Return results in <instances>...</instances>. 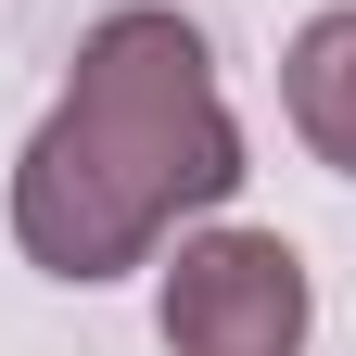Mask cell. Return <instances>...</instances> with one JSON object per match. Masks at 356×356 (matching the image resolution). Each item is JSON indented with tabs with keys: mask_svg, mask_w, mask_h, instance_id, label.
Instances as JSON below:
<instances>
[{
	"mask_svg": "<svg viewBox=\"0 0 356 356\" xmlns=\"http://www.w3.org/2000/svg\"><path fill=\"white\" fill-rule=\"evenodd\" d=\"M242 191V115L216 89V51L191 13L127 0L76 38L64 102L13 153V242L38 280H127L191 216Z\"/></svg>",
	"mask_w": 356,
	"mask_h": 356,
	"instance_id": "6da1fadb",
	"label": "cell"
},
{
	"mask_svg": "<svg viewBox=\"0 0 356 356\" xmlns=\"http://www.w3.org/2000/svg\"><path fill=\"white\" fill-rule=\"evenodd\" d=\"M153 331L165 356H305L318 280L280 229H178V254L153 267Z\"/></svg>",
	"mask_w": 356,
	"mask_h": 356,
	"instance_id": "7a4b0ae2",
	"label": "cell"
},
{
	"mask_svg": "<svg viewBox=\"0 0 356 356\" xmlns=\"http://www.w3.org/2000/svg\"><path fill=\"white\" fill-rule=\"evenodd\" d=\"M280 115H293V140L318 153L331 178H356V0L293 26V51H280Z\"/></svg>",
	"mask_w": 356,
	"mask_h": 356,
	"instance_id": "3957f363",
	"label": "cell"
}]
</instances>
